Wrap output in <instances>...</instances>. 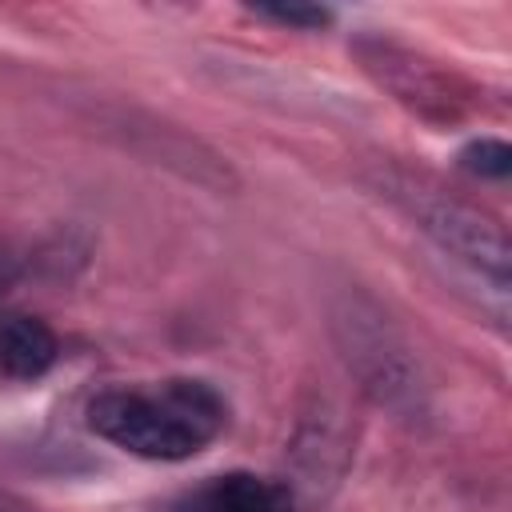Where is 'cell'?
I'll return each mask as SVG.
<instances>
[{
	"instance_id": "6da1fadb",
	"label": "cell",
	"mask_w": 512,
	"mask_h": 512,
	"mask_svg": "<svg viewBox=\"0 0 512 512\" xmlns=\"http://www.w3.org/2000/svg\"><path fill=\"white\" fill-rule=\"evenodd\" d=\"M88 428L144 460H188L224 428V400L204 380L108 388L88 404Z\"/></svg>"
},
{
	"instance_id": "7a4b0ae2",
	"label": "cell",
	"mask_w": 512,
	"mask_h": 512,
	"mask_svg": "<svg viewBox=\"0 0 512 512\" xmlns=\"http://www.w3.org/2000/svg\"><path fill=\"white\" fill-rule=\"evenodd\" d=\"M332 336L352 380L400 420L428 416V380L412 344L364 292H340L332 300Z\"/></svg>"
},
{
	"instance_id": "3957f363",
	"label": "cell",
	"mask_w": 512,
	"mask_h": 512,
	"mask_svg": "<svg viewBox=\"0 0 512 512\" xmlns=\"http://www.w3.org/2000/svg\"><path fill=\"white\" fill-rule=\"evenodd\" d=\"M392 196L408 208V216L420 224V232L440 248L448 252L452 260H460L464 268H472L476 276H488L496 284V292L508 288V240L504 232L480 216L476 208L460 204V200H448L432 188H420V184H392Z\"/></svg>"
},
{
	"instance_id": "277c9868",
	"label": "cell",
	"mask_w": 512,
	"mask_h": 512,
	"mask_svg": "<svg viewBox=\"0 0 512 512\" xmlns=\"http://www.w3.org/2000/svg\"><path fill=\"white\" fill-rule=\"evenodd\" d=\"M184 512H296V496L280 480L252 472H224L204 488H196L184 500Z\"/></svg>"
},
{
	"instance_id": "5b68a950",
	"label": "cell",
	"mask_w": 512,
	"mask_h": 512,
	"mask_svg": "<svg viewBox=\"0 0 512 512\" xmlns=\"http://www.w3.org/2000/svg\"><path fill=\"white\" fill-rule=\"evenodd\" d=\"M56 364V332L40 316L12 312L0 320V372L8 380H36Z\"/></svg>"
},
{
	"instance_id": "8992f818",
	"label": "cell",
	"mask_w": 512,
	"mask_h": 512,
	"mask_svg": "<svg viewBox=\"0 0 512 512\" xmlns=\"http://www.w3.org/2000/svg\"><path fill=\"white\" fill-rule=\"evenodd\" d=\"M460 164L476 176H508L512 168V152L504 140H472L464 152H460Z\"/></svg>"
},
{
	"instance_id": "52a82bcc",
	"label": "cell",
	"mask_w": 512,
	"mask_h": 512,
	"mask_svg": "<svg viewBox=\"0 0 512 512\" xmlns=\"http://www.w3.org/2000/svg\"><path fill=\"white\" fill-rule=\"evenodd\" d=\"M260 16H268V20H280V24H292V28H320V24H328L332 20V12L328 8H304V4H260L256 8Z\"/></svg>"
}]
</instances>
